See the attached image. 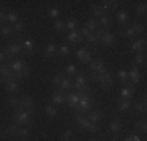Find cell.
Instances as JSON below:
<instances>
[{"label": "cell", "instance_id": "cell-1", "mask_svg": "<svg viewBox=\"0 0 147 141\" xmlns=\"http://www.w3.org/2000/svg\"><path fill=\"white\" fill-rule=\"evenodd\" d=\"M11 118L19 127H30L31 122H33V115L28 113L27 110H24V108H17V110H14L13 115H11Z\"/></svg>", "mask_w": 147, "mask_h": 141}, {"label": "cell", "instance_id": "cell-2", "mask_svg": "<svg viewBox=\"0 0 147 141\" xmlns=\"http://www.w3.org/2000/svg\"><path fill=\"white\" fill-rule=\"evenodd\" d=\"M92 105H94V99L89 93H80V102L75 110L78 115H86V113L91 111Z\"/></svg>", "mask_w": 147, "mask_h": 141}, {"label": "cell", "instance_id": "cell-3", "mask_svg": "<svg viewBox=\"0 0 147 141\" xmlns=\"http://www.w3.org/2000/svg\"><path fill=\"white\" fill-rule=\"evenodd\" d=\"M119 30H121V35H122L124 38L133 39V38H136L138 35L144 33V25H142V24L135 22V24H131V25H125V27L119 28Z\"/></svg>", "mask_w": 147, "mask_h": 141}, {"label": "cell", "instance_id": "cell-4", "mask_svg": "<svg viewBox=\"0 0 147 141\" xmlns=\"http://www.w3.org/2000/svg\"><path fill=\"white\" fill-rule=\"evenodd\" d=\"M20 50H22V47H20V44H19L17 41L6 44V45H5V49H3V52H5V56L9 60V61L16 60V56L20 54Z\"/></svg>", "mask_w": 147, "mask_h": 141}, {"label": "cell", "instance_id": "cell-5", "mask_svg": "<svg viewBox=\"0 0 147 141\" xmlns=\"http://www.w3.org/2000/svg\"><path fill=\"white\" fill-rule=\"evenodd\" d=\"M72 88L75 89V93H85L88 89V80L85 74H78L75 77V80L72 82Z\"/></svg>", "mask_w": 147, "mask_h": 141}, {"label": "cell", "instance_id": "cell-6", "mask_svg": "<svg viewBox=\"0 0 147 141\" xmlns=\"http://www.w3.org/2000/svg\"><path fill=\"white\" fill-rule=\"evenodd\" d=\"M20 108L27 110L28 113H31V115L34 113V102L28 94H24V96L20 97Z\"/></svg>", "mask_w": 147, "mask_h": 141}, {"label": "cell", "instance_id": "cell-7", "mask_svg": "<svg viewBox=\"0 0 147 141\" xmlns=\"http://www.w3.org/2000/svg\"><path fill=\"white\" fill-rule=\"evenodd\" d=\"M14 79V74L13 70L9 69L8 64H0V82H8V80H13Z\"/></svg>", "mask_w": 147, "mask_h": 141}, {"label": "cell", "instance_id": "cell-8", "mask_svg": "<svg viewBox=\"0 0 147 141\" xmlns=\"http://www.w3.org/2000/svg\"><path fill=\"white\" fill-rule=\"evenodd\" d=\"M17 42L20 44V47L27 52V54H31L34 49V42L30 39V38H25V36H17Z\"/></svg>", "mask_w": 147, "mask_h": 141}, {"label": "cell", "instance_id": "cell-9", "mask_svg": "<svg viewBox=\"0 0 147 141\" xmlns=\"http://www.w3.org/2000/svg\"><path fill=\"white\" fill-rule=\"evenodd\" d=\"M8 66H9V69L13 70V74H14V79H16L17 74L22 72V69L27 66V63L22 61V60H19V58H16V60H13V61H9Z\"/></svg>", "mask_w": 147, "mask_h": 141}, {"label": "cell", "instance_id": "cell-10", "mask_svg": "<svg viewBox=\"0 0 147 141\" xmlns=\"http://www.w3.org/2000/svg\"><path fill=\"white\" fill-rule=\"evenodd\" d=\"M89 69H91V72H97V74H102L107 70V68H105V63H103V60H92V61L89 63Z\"/></svg>", "mask_w": 147, "mask_h": 141}, {"label": "cell", "instance_id": "cell-11", "mask_svg": "<svg viewBox=\"0 0 147 141\" xmlns=\"http://www.w3.org/2000/svg\"><path fill=\"white\" fill-rule=\"evenodd\" d=\"M142 75H141V70H139V68H136V66H133L131 70L128 72V80H131V85H138L139 82H141Z\"/></svg>", "mask_w": 147, "mask_h": 141}, {"label": "cell", "instance_id": "cell-12", "mask_svg": "<svg viewBox=\"0 0 147 141\" xmlns=\"http://www.w3.org/2000/svg\"><path fill=\"white\" fill-rule=\"evenodd\" d=\"M75 55H77V58L80 60L82 63H86V64H89L92 60H91V54H89V50L88 49H78V50L75 52Z\"/></svg>", "mask_w": 147, "mask_h": 141}, {"label": "cell", "instance_id": "cell-13", "mask_svg": "<svg viewBox=\"0 0 147 141\" xmlns=\"http://www.w3.org/2000/svg\"><path fill=\"white\" fill-rule=\"evenodd\" d=\"M66 100H67L69 107H71L72 110H75L77 105H78V102H80V93H67Z\"/></svg>", "mask_w": 147, "mask_h": 141}, {"label": "cell", "instance_id": "cell-14", "mask_svg": "<svg viewBox=\"0 0 147 141\" xmlns=\"http://www.w3.org/2000/svg\"><path fill=\"white\" fill-rule=\"evenodd\" d=\"M99 42L103 45H113L114 42H116V36H114L113 33H110V31H105L102 36L99 38Z\"/></svg>", "mask_w": 147, "mask_h": 141}, {"label": "cell", "instance_id": "cell-15", "mask_svg": "<svg viewBox=\"0 0 147 141\" xmlns=\"http://www.w3.org/2000/svg\"><path fill=\"white\" fill-rule=\"evenodd\" d=\"M64 102H66V94L63 93V91L55 89L53 94H52V104H55V105H63Z\"/></svg>", "mask_w": 147, "mask_h": 141}, {"label": "cell", "instance_id": "cell-16", "mask_svg": "<svg viewBox=\"0 0 147 141\" xmlns=\"http://www.w3.org/2000/svg\"><path fill=\"white\" fill-rule=\"evenodd\" d=\"M72 88V79L71 77H67V75H63V79H61V83H59V86L58 88H55V89H58V91H69Z\"/></svg>", "mask_w": 147, "mask_h": 141}, {"label": "cell", "instance_id": "cell-17", "mask_svg": "<svg viewBox=\"0 0 147 141\" xmlns=\"http://www.w3.org/2000/svg\"><path fill=\"white\" fill-rule=\"evenodd\" d=\"M5 86H6V91H8L9 94H14V93H17V91H19L20 83H19V80L13 79V80H8V82L5 83Z\"/></svg>", "mask_w": 147, "mask_h": 141}, {"label": "cell", "instance_id": "cell-18", "mask_svg": "<svg viewBox=\"0 0 147 141\" xmlns=\"http://www.w3.org/2000/svg\"><path fill=\"white\" fill-rule=\"evenodd\" d=\"M133 93H135V88H133V85H125V86L121 89L119 96H121V99H127V100H130V97L133 96Z\"/></svg>", "mask_w": 147, "mask_h": 141}, {"label": "cell", "instance_id": "cell-19", "mask_svg": "<svg viewBox=\"0 0 147 141\" xmlns=\"http://www.w3.org/2000/svg\"><path fill=\"white\" fill-rule=\"evenodd\" d=\"M67 41L72 42V44H80V42H83L85 39H83V36L80 35V31L74 30V31H69L67 35Z\"/></svg>", "mask_w": 147, "mask_h": 141}, {"label": "cell", "instance_id": "cell-20", "mask_svg": "<svg viewBox=\"0 0 147 141\" xmlns=\"http://www.w3.org/2000/svg\"><path fill=\"white\" fill-rule=\"evenodd\" d=\"M57 54H58V45H55V44H47V45L44 47V56H45V58H53Z\"/></svg>", "mask_w": 147, "mask_h": 141}, {"label": "cell", "instance_id": "cell-21", "mask_svg": "<svg viewBox=\"0 0 147 141\" xmlns=\"http://www.w3.org/2000/svg\"><path fill=\"white\" fill-rule=\"evenodd\" d=\"M86 118H88L91 122H94V124H99V122L102 121V111L100 110H91Z\"/></svg>", "mask_w": 147, "mask_h": 141}, {"label": "cell", "instance_id": "cell-22", "mask_svg": "<svg viewBox=\"0 0 147 141\" xmlns=\"http://www.w3.org/2000/svg\"><path fill=\"white\" fill-rule=\"evenodd\" d=\"M144 47H146V39H136V41H133V44H131V52H135V54H142Z\"/></svg>", "mask_w": 147, "mask_h": 141}, {"label": "cell", "instance_id": "cell-23", "mask_svg": "<svg viewBox=\"0 0 147 141\" xmlns=\"http://www.w3.org/2000/svg\"><path fill=\"white\" fill-rule=\"evenodd\" d=\"M100 5H102L103 11H105V13H108V11H116L117 6H119V2H116V0H113V2L107 0V2H102Z\"/></svg>", "mask_w": 147, "mask_h": 141}, {"label": "cell", "instance_id": "cell-24", "mask_svg": "<svg viewBox=\"0 0 147 141\" xmlns=\"http://www.w3.org/2000/svg\"><path fill=\"white\" fill-rule=\"evenodd\" d=\"M108 129H110V132L111 133H119L122 130V121L121 119H113V121L110 122V127H108Z\"/></svg>", "mask_w": 147, "mask_h": 141}, {"label": "cell", "instance_id": "cell-25", "mask_svg": "<svg viewBox=\"0 0 147 141\" xmlns=\"http://www.w3.org/2000/svg\"><path fill=\"white\" fill-rule=\"evenodd\" d=\"M116 20H117V24L122 27H125L127 25V22H128V13L127 11H119L117 13V16H116Z\"/></svg>", "mask_w": 147, "mask_h": 141}, {"label": "cell", "instance_id": "cell-26", "mask_svg": "<svg viewBox=\"0 0 147 141\" xmlns=\"http://www.w3.org/2000/svg\"><path fill=\"white\" fill-rule=\"evenodd\" d=\"M11 35H14V31H13V27H11V25H6V24L0 25V36L9 38Z\"/></svg>", "mask_w": 147, "mask_h": 141}, {"label": "cell", "instance_id": "cell-27", "mask_svg": "<svg viewBox=\"0 0 147 141\" xmlns=\"http://www.w3.org/2000/svg\"><path fill=\"white\" fill-rule=\"evenodd\" d=\"M17 133H19V125L17 124H11V125H8L5 129V136H17Z\"/></svg>", "mask_w": 147, "mask_h": 141}, {"label": "cell", "instance_id": "cell-28", "mask_svg": "<svg viewBox=\"0 0 147 141\" xmlns=\"http://www.w3.org/2000/svg\"><path fill=\"white\" fill-rule=\"evenodd\" d=\"M91 11H92V16H94V19H100L102 16H105V13L103 11V8H102V5H92V8H91Z\"/></svg>", "mask_w": 147, "mask_h": 141}, {"label": "cell", "instance_id": "cell-29", "mask_svg": "<svg viewBox=\"0 0 147 141\" xmlns=\"http://www.w3.org/2000/svg\"><path fill=\"white\" fill-rule=\"evenodd\" d=\"M133 107H135V110L138 113H144L146 111V96H142L141 100H136L133 104Z\"/></svg>", "mask_w": 147, "mask_h": 141}, {"label": "cell", "instance_id": "cell-30", "mask_svg": "<svg viewBox=\"0 0 147 141\" xmlns=\"http://www.w3.org/2000/svg\"><path fill=\"white\" fill-rule=\"evenodd\" d=\"M144 63H146V55L144 54H135V56H133V66L139 68V66H142Z\"/></svg>", "mask_w": 147, "mask_h": 141}, {"label": "cell", "instance_id": "cell-31", "mask_svg": "<svg viewBox=\"0 0 147 141\" xmlns=\"http://www.w3.org/2000/svg\"><path fill=\"white\" fill-rule=\"evenodd\" d=\"M117 108H119V111H122V113H124V111H128V110L131 108V102L127 100V99H122V100L117 104Z\"/></svg>", "mask_w": 147, "mask_h": 141}, {"label": "cell", "instance_id": "cell-32", "mask_svg": "<svg viewBox=\"0 0 147 141\" xmlns=\"http://www.w3.org/2000/svg\"><path fill=\"white\" fill-rule=\"evenodd\" d=\"M97 24H99L100 28H105V30H107V28L111 25V19L107 16V14H105V16H102L100 19H97Z\"/></svg>", "mask_w": 147, "mask_h": 141}, {"label": "cell", "instance_id": "cell-33", "mask_svg": "<svg viewBox=\"0 0 147 141\" xmlns=\"http://www.w3.org/2000/svg\"><path fill=\"white\" fill-rule=\"evenodd\" d=\"M85 28H88V30L91 31V33H94V31L99 28V24H97V19H89V20H86V24H85Z\"/></svg>", "mask_w": 147, "mask_h": 141}, {"label": "cell", "instance_id": "cell-34", "mask_svg": "<svg viewBox=\"0 0 147 141\" xmlns=\"http://www.w3.org/2000/svg\"><path fill=\"white\" fill-rule=\"evenodd\" d=\"M31 130L30 127H19V133H17V136H19L20 140H28Z\"/></svg>", "mask_w": 147, "mask_h": 141}, {"label": "cell", "instance_id": "cell-35", "mask_svg": "<svg viewBox=\"0 0 147 141\" xmlns=\"http://www.w3.org/2000/svg\"><path fill=\"white\" fill-rule=\"evenodd\" d=\"M64 25H66V30L74 31V30H77V25H78V22H77V19H74V17H69V19L64 22Z\"/></svg>", "mask_w": 147, "mask_h": 141}, {"label": "cell", "instance_id": "cell-36", "mask_svg": "<svg viewBox=\"0 0 147 141\" xmlns=\"http://www.w3.org/2000/svg\"><path fill=\"white\" fill-rule=\"evenodd\" d=\"M117 79H119V82H121V83L127 85V82H128V72L125 69H119L117 70Z\"/></svg>", "mask_w": 147, "mask_h": 141}, {"label": "cell", "instance_id": "cell-37", "mask_svg": "<svg viewBox=\"0 0 147 141\" xmlns=\"http://www.w3.org/2000/svg\"><path fill=\"white\" fill-rule=\"evenodd\" d=\"M58 54L59 56H69L71 55V49H69L67 44H59L58 45Z\"/></svg>", "mask_w": 147, "mask_h": 141}, {"label": "cell", "instance_id": "cell-38", "mask_svg": "<svg viewBox=\"0 0 147 141\" xmlns=\"http://www.w3.org/2000/svg\"><path fill=\"white\" fill-rule=\"evenodd\" d=\"M49 17L50 19H57L58 20V17H59V14H61V11H59V8H57V6H52V8H49Z\"/></svg>", "mask_w": 147, "mask_h": 141}, {"label": "cell", "instance_id": "cell-39", "mask_svg": "<svg viewBox=\"0 0 147 141\" xmlns=\"http://www.w3.org/2000/svg\"><path fill=\"white\" fill-rule=\"evenodd\" d=\"M86 41H88V44L91 47H96V45L99 44V38H97L96 33H89V36L86 38Z\"/></svg>", "mask_w": 147, "mask_h": 141}, {"label": "cell", "instance_id": "cell-40", "mask_svg": "<svg viewBox=\"0 0 147 141\" xmlns=\"http://www.w3.org/2000/svg\"><path fill=\"white\" fill-rule=\"evenodd\" d=\"M146 9H147V6H146V2H141V3H138V5L135 6V11L138 16H144L146 14Z\"/></svg>", "mask_w": 147, "mask_h": 141}, {"label": "cell", "instance_id": "cell-41", "mask_svg": "<svg viewBox=\"0 0 147 141\" xmlns=\"http://www.w3.org/2000/svg\"><path fill=\"white\" fill-rule=\"evenodd\" d=\"M6 102H8V105H11V107H19L20 105V99L13 96V94H9L8 99H6Z\"/></svg>", "mask_w": 147, "mask_h": 141}, {"label": "cell", "instance_id": "cell-42", "mask_svg": "<svg viewBox=\"0 0 147 141\" xmlns=\"http://www.w3.org/2000/svg\"><path fill=\"white\" fill-rule=\"evenodd\" d=\"M135 129L139 130V132H146V129H147L146 119H138V121H135Z\"/></svg>", "mask_w": 147, "mask_h": 141}, {"label": "cell", "instance_id": "cell-43", "mask_svg": "<svg viewBox=\"0 0 147 141\" xmlns=\"http://www.w3.org/2000/svg\"><path fill=\"white\" fill-rule=\"evenodd\" d=\"M24 30H25V22H24V20H19V22H16L14 25H13V31H14V33H22Z\"/></svg>", "mask_w": 147, "mask_h": 141}, {"label": "cell", "instance_id": "cell-44", "mask_svg": "<svg viewBox=\"0 0 147 141\" xmlns=\"http://www.w3.org/2000/svg\"><path fill=\"white\" fill-rule=\"evenodd\" d=\"M75 74H77V66L75 64H72V63H71V64L66 66V75H67V77H71V79H72Z\"/></svg>", "mask_w": 147, "mask_h": 141}, {"label": "cell", "instance_id": "cell-45", "mask_svg": "<svg viewBox=\"0 0 147 141\" xmlns=\"http://www.w3.org/2000/svg\"><path fill=\"white\" fill-rule=\"evenodd\" d=\"M72 136H74V132H72V130H69V129H66V130H63V132H61V140L63 141H71Z\"/></svg>", "mask_w": 147, "mask_h": 141}, {"label": "cell", "instance_id": "cell-46", "mask_svg": "<svg viewBox=\"0 0 147 141\" xmlns=\"http://www.w3.org/2000/svg\"><path fill=\"white\" fill-rule=\"evenodd\" d=\"M6 20H8V22H11L13 25H14L16 22H19V16H17V13L11 11V13H8V14H6Z\"/></svg>", "mask_w": 147, "mask_h": 141}, {"label": "cell", "instance_id": "cell-47", "mask_svg": "<svg viewBox=\"0 0 147 141\" xmlns=\"http://www.w3.org/2000/svg\"><path fill=\"white\" fill-rule=\"evenodd\" d=\"M57 108L53 107V105H47V107H45V115L49 116V118H55V116H57Z\"/></svg>", "mask_w": 147, "mask_h": 141}, {"label": "cell", "instance_id": "cell-48", "mask_svg": "<svg viewBox=\"0 0 147 141\" xmlns=\"http://www.w3.org/2000/svg\"><path fill=\"white\" fill-rule=\"evenodd\" d=\"M53 28L57 31H64L66 30V25H64V22H63V20H55V24H53Z\"/></svg>", "mask_w": 147, "mask_h": 141}, {"label": "cell", "instance_id": "cell-49", "mask_svg": "<svg viewBox=\"0 0 147 141\" xmlns=\"http://www.w3.org/2000/svg\"><path fill=\"white\" fill-rule=\"evenodd\" d=\"M61 79H63V74H55L53 79H52V83H53L55 88L59 86V83H61Z\"/></svg>", "mask_w": 147, "mask_h": 141}, {"label": "cell", "instance_id": "cell-50", "mask_svg": "<svg viewBox=\"0 0 147 141\" xmlns=\"http://www.w3.org/2000/svg\"><path fill=\"white\" fill-rule=\"evenodd\" d=\"M89 33H91V31L88 30V28H85V27H83L82 30H80V35H82V36H83V39H86V38L89 36Z\"/></svg>", "mask_w": 147, "mask_h": 141}, {"label": "cell", "instance_id": "cell-51", "mask_svg": "<svg viewBox=\"0 0 147 141\" xmlns=\"http://www.w3.org/2000/svg\"><path fill=\"white\" fill-rule=\"evenodd\" d=\"M5 22H6V13L3 9H0V25H3Z\"/></svg>", "mask_w": 147, "mask_h": 141}, {"label": "cell", "instance_id": "cell-52", "mask_svg": "<svg viewBox=\"0 0 147 141\" xmlns=\"http://www.w3.org/2000/svg\"><path fill=\"white\" fill-rule=\"evenodd\" d=\"M130 138H131V141H142V140H141V136H139L138 133H133Z\"/></svg>", "mask_w": 147, "mask_h": 141}, {"label": "cell", "instance_id": "cell-53", "mask_svg": "<svg viewBox=\"0 0 147 141\" xmlns=\"http://www.w3.org/2000/svg\"><path fill=\"white\" fill-rule=\"evenodd\" d=\"M5 58H6V56H5V52H3V49H2V50H0V64H2V61H3Z\"/></svg>", "mask_w": 147, "mask_h": 141}, {"label": "cell", "instance_id": "cell-54", "mask_svg": "<svg viewBox=\"0 0 147 141\" xmlns=\"http://www.w3.org/2000/svg\"><path fill=\"white\" fill-rule=\"evenodd\" d=\"M122 141H131V138H130V136H125V138L122 140Z\"/></svg>", "mask_w": 147, "mask_h": 141}, {"label": "cell", "instance_id": "cell-55", "mask_svg": "<svg viewBox=\"0 0 147 141\" xmlns=\"http://www.w3.org/2000/svg\"><path fill=\"white\" fill-rule=\"evenodd\" d=\"M89 141H100V140H99V138H91Z\"/></svg>", "mask_w": 147, "mask_h": 141}, {"label": "cell", "instance_id": "cell-56", "mask_svg": "<svg viewBox=\"0 0 147 141\" xmlns=\"http://www.w3.org/2000/svg\"><path fill=\"white\" fill-rule=\"evenodd\" d=\"M20 141H27V140H20Z\"/></svg>", "mask_w": 147, "mask_h": 141}, {"label": "cell", "instance_id": "cell-57", "mask_svg": "<svg viewBox=\"0 0 147 141\" xmlns=\"http://www.w3.org/2000/svg\"><path fill=\"white\" fill-rule=\"evenodd\" d=\"M71 141H74V140H71Z\"/></svg>", "mask_w": 147, "mask_h": 141}]
</instances>
